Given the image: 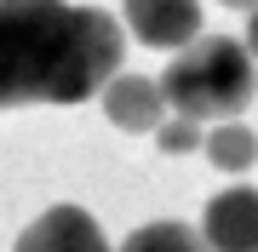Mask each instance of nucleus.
<instances>
[{
	"label": "nucleus",
	"mask_w": 258,
	"mask_h": 252,
	"mask_svg": "<svg viewBox=\"0 0 258 252\" xmlns=\"http://www.w3.org/2000/svg\"><path fill=\"white\" fill-rule=\"evenodd\" d=\"M126 29L98 6L0 0V109L86 103L120 75Z\"/></svg>",
	"instance_id": "obj_1"
},
{
	"label": "nucleus",
	"mask_w": 258,
	"mask_h": 252,
	"mask_svg": "<svg viewBox=\"0 0 258 252\" xmlns=\"http://www.w3.org/2000/svg\"><path fill=\"white\" fill-rule=\"evenodd\" d=\"M161 92H166V109L178 121H241L247 103L258 92V63L247 52V40L235 35H201L189 40L184 52H172V63L161 69Z\"/></svg>",
	"instance_id": "obj_2"
},
{
	"label": "nucleus",
	"mask_w": 258,
	"mask_h": 252,
	"mask_svg": "<svg viewBox=\"0 0 258 252\" xmlns=\"http://www.w3.org/2000/svg\"><path fill=\"white\" fill-rule=\"evenodd\" d=\"M120 12L144 46L184 52L189 40H201V0H120Z\"/></svg>",
	"instance_id": "obj_3"
},
{
	"label": "nucleus",
	"mask_w": 258,
	"mask_h": 252,
	"mask_svg": "<svg viewBox=\"0 0 258 252\" xmlns=\"http://www.w3.org/2000/svg\"><path fill=\"white\" fill-rule=\"evenodd\" d=\"M201 241L212 252H258V189H218L201 212Z\"/></svg>",
	"instance_id": "obj_4"
},
{
	"label": "nucleus",
	"mask_w": 258,
	"mask_h": 252,
	"mask_svg": "<svg viewBox=\"0 0 258 252\" xmlns=\"http://www.w3.org/2000/svg\"><path fill=\"white\" fill-rule=\"evenodd\" d=\"M12 252H109V241H103L92 212H81V206H52V212H40L35 224L18 235Z\"/></svg>",
	"instance_id": "obj_5"
},
{
	"label": "nucleus",
	"mask_w": 258,
	"mask_h": 252,
	"mask_svg": "<svg viewBox=\"0 0 258 252\" xmlns=\"http://www.w3.org/2000/svg\"><path fill=\"white\" fill-rule=\"evenodd\" d=\"M98 98H103V115H109L120 132H155V126L166 121V92H161V80L115 75Z\"/></svg>",
	"instance_id": "obj_6"
},
{
	"label": "nucleus",
	"mask_w": 258,
	"mask_h": 252,
	"mask_svg": "<svg viewBox=\"0 0 258 252\" xmlns=\"http://www.w3.org/2000/svg\"><path fill=\"white\" fill-rule=\"evenodd\" d=\"M207 160L218 172H247L252 160H258V138L241 121H224V126H212L207 132Z\"/></svg>",
	"instance_id": "obj_7"
},
{
	"label": "nucleus",
	"mask_w": 258,
	"mask_h": 252,
	"mask_svg": "<svg viewBox=\"0 0 258 252\" xmlns=\"http://www.w3.org/2000/svg\"><path fill=\"white\" fill-rule=\"evenodd\" d=\"M120 252H212V246L189 224H144V229H132L120 241Z\"/></svg>",
	"instance_id": "obj_8"
},
{
	"label": "nucleus",
	"mask_w": 258,
	"mask_h": 252,
	"mask_svg": "<svg viewBox=\"0 0 258 252\" xmlns=\"http://www.w3.org/2000/svg\"><path fill=\"white\" fill-rule=\"evenodd\" d=\"M155 149L161 155H189V149H207V132L195 121H178V115H166L155 126Z\"/></svg>",
	"instance_id": "obj_9"
},
{
	"label": "nucleus",
	"mask_w": 258,
	"mask_h": 252,
	"mask_svg": "<svg viewBox=\"0 0 258 252\" xmlns=\"http://www.w3.org/2000/svg\"><path fill=\"white\" fill-rule=\"evenodd\" d=\"M247 52H252V63H258V12L247 18Z\"/></svg>",
	"instance_id": "obj_10"
},
{
	"label": "nucleus",
	"mask_w": 258,
	"mask_h": 252,
	"mask_svg": "<svg viewBox=\"0 0 258 252\" xmlns=\"http://www.w3.org/2000/svg\"><path fill=\"white\" fill-rule=\"evenodd\" d=\"M224 6H247V12H258V0H224Z\"/></svg>",
	"instance_id": "obj_11"
}]
</instances>
